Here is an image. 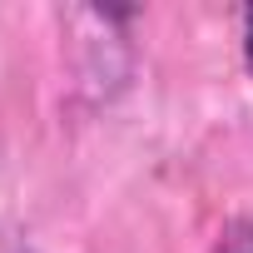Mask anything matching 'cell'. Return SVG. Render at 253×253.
<instances>
[{
	"label": "cell",
	"mask_w": 253,
	"mask_h": 253,
	"mask_svg": "<svg viewBox=\"0 0 253 253\" xmlns=\"http://www.w3.org/2000/svg\"><path fill=\"white\" fill-rule=\"evenodd\" d=\"M213 253H253V218L228 223V233L218 238V248H213Z\"/></svg>",
	"instance_id": "1"
},
{
	"label": "cell",
	"mask_w": 253,
	"mask_h": 253,
	"mask_svg": "<svg viewBox=\"0 0 253 253\" xmlns=\"http://www.w3.org/2000/svg\"><path fill=\"white\" fill-rule=\"evenodd\" d=\"M243 65H248V75H253V5L243 10Z\"/></svg>",
	"instance_id": "2"
}]
</instances>
